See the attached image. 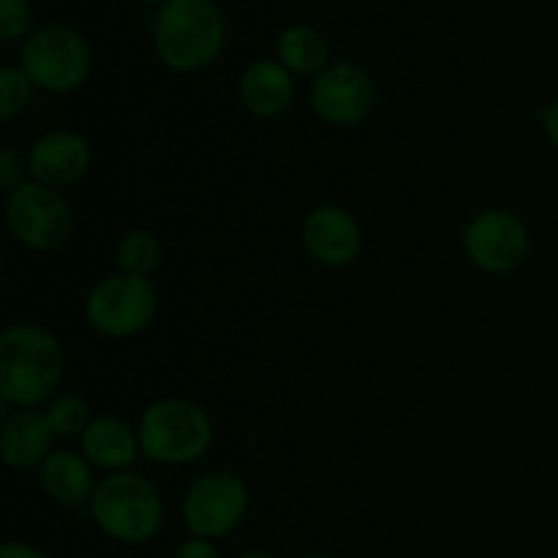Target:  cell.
I'll return each instance as SVG.
<instances>
[{
  "instance_id": "cell-23",
  "label": "cell",
  "mask_w": 558,
  "mask_h": 558,
  "mask_svg": "<svg viewBox=\"0 0 558 558\" xmlns=\"http://www.w3.org/2000/svg\"><path fill=\"white\" fill-rule=\"evenodd\" d=\"M172 558H221V554H218L213 539L189 537L178 545V550H174Z\"/></svg>"
},
{
  "instance_id": "cell-12",
  "label": "cell",
  "mask_w": 558,
  "mask_h": 558,
  "mask_svg": "<svg viewBox=\"0 0 558 558\" xmlns=\"http://www.w3.org/2000/svg\"><path fill=\"white\" fill-rule=\"evenodd\" d=\"M93 163L90 142L76 131H47L27 150V172L49 189H71L87 178Z\"/></svg>"
},
{
  "instance_id": "cell-17",
  "label": "cell",
  "mask_w": 558,
  "mask_h": 558,
  "mask_svg": "<svg viewBox=\"0 0 558 558\" xmlns=\"http://www.w3.org/2000/svg\"><path fill=\"white\" fill-rule=\"evenodd\" d=\"M330 47L327 38L311 25H292L278 38V63L287 65L292 74L319 76L327 69Z\"/></svg>"
},
{
  "instance_id": "cell-9",
  "label": "cell",
  "mask_w": 558,
  "mask_h": 558,
  "mask_svg": "<svg viewBox=\"0 0 558 558\" xmlns=\"http://www.w3.org/2000/svg\"><path fill=\"white\" fill-rule=\"evenodd\" d=\"M532 238L526 223L510 210L490 207L477 213L463 232V251L477 270L488 276H505L526 262Z\"/></svg>"
},
{
  "instance_id": "cell-1",
  "label": "cell",
  "mask_w": 558,
  "mask_h": 558,
  "mask_svg": "<svg viewBox=\"0 0 558 558\" xmlns=\"http://www.w3.org/2000/svg\"><path fill=\"white\" fill-rule=\"evenodd\" d=\"M65 379V352L41 325H9L0 332V401L38 409L58 396Z\"/></svg>"
},
{
  "instance_id": "cell-21",
  "label": "cell",
  "mask_w": 558,
  "mask_h": 558,
  "mask_svg": "<svg viewBox=\"0 0 558 558\" xmlns=\"http://www.w3.org/2000/svg\"><path fill=\"white\" fill-rule=\"evenodd\" d=\"M31 3L27 0H0V38L14 41L31 27Z\"/></svg>"
},
{
  "instance_id": "cell-10",
  "label": "cell",
  "mask_w": 558,
  "mask_h": 558,
  "mask_svg": "<svg viewBox=\"0 0 558 558\" xmlns=\"http://www.w3.org/2000/svg\"><path fill=\"white\" fill-rule=\"evenodd\" d=\"M376 85L360 65L330 63L311 85V107L322 123L332 129H354L376 109Z\"/></svg>"
},
{
  "instance_id": "cell-7",
  "label": "cell",
  "mask_w": 558,
  "mask_h": 558,
  "mask_svg": "<svg viewBox=\"0 0 558 558\" xmlns=\"http://www.w3.org/2000/svg\"><path fill=\"white\" fill-rule=\"evenodd\" d=\"M5 223L20 245L38 254H54L71 240L74 213L60 191L27 180L5 199Z\"/></svg>"
},
{
  "instance_id": "cell-4",
  "label": "cell",
  "mask_w": 558,
  "mask_h": 558,
  "mask_svg": "<svg viewBox=\"0 0 558 558\" xmlns=\"http://www.w3.org/2000/svg\"><path fill=\"white\" fill-rule=\"evenodd\" d=\"M142 456L158 466H189L207 456L213 447V420L191 398H158L142 412L140 425Z\"/></svg>"
},
{
  "instance_id": "cell-22",
  "label": "cell",
  "mask_w": 558,
  "mask_h": 558,
  "mask_svg": "<svg viewBox=\"0 0 558 558\" xmlns=\"http://www.w3.org/2000/svg\"><path fill=\"white\" fill-rule=\"evenodd\" d=\"M25 174H31L27 172V158H22L14 147H0V189L11 194L22 183H27Z\"/></svg>"
},
{
  "instance_id": "cell-16",
  "label": "cell",
  "mask_w": 558,
  "mask_h": 558,
  "mask_svg": "<svg viewBox=\"0 0 558 558\" xmlns=\"http://www.w3.org/2000/svg\"><path fill=\"white\" fill-rule=\"evenodd\" d=\"M38 485L49 499L65 507L85 505L96 490L93 466L82 452L74 450H54L38 469Z\"/></svg>"
},
{
  "instance_id": "cell-11",
  "label": "cell",
  "mask_w": 558,
  "mask_h": 558,
  "mask_svg": "<svg viewBox=\"0 0 558 558\" xmlns=\"http://www.w3.org/2000/svg\"><path fill=\"white\" fill-rule=\"evenodd\" d=\"M303 245L316 265L341 270L363 251V229L347 207L319 205L305 216Z\"/></svg>"
},
{
  "instance_id": "cell-6",
  "label": "cell",
  "mask_w": 558,
  "mask_h": 558,
  "mask_svg": "<svg viewBox=\"0 0 558 558\" xmlns=\"http://www.w3.org/2000/svg\"><path fill=\"white\" fill-rule=\"evenodd\" d=\"M158 311V294L150 278L129 276V272H114L101 278L90 289L85 300L87 325L104 338L140 336L142 330L153 325Z\"/></svg>"
},
{
  "instance_id": "cell-14",
  "label": "cell",
  "mask_w": 558,
  "mask_h": 558,
  "mask_svg": "<svg viewBox=\"0 0 558 558\" xmlns=\"http://www.w3.org/2000/svg\"><path fill=\"white\" fill-rule=\"evenodd\" d=\"M240 101L256 120H276L292 107L294 76L278 60H254L240 76Z\"/></svg>"
},
{
  "instance_id": "cell-19",
  "label": "cell",
  "mask_w": 558,
  "mask_h": 558,
  "mask_svg": "<svg viewBox=\"0 0 558 558\" xmlns=\"http://www.w3.org/2000/svg\"><path fill=\"white\" fill-rule=\"evenodd\" d=\"M47 420L52 425L54 436H82L87 425L93 423L90 407H87L85 398L74 396V392H63V396H54L47 407Z\"/></svg>"
},
{
  "instance_id": "cell-5",
  "label": "cell",
  "mask_w": 558,
  "mask_h": 558,
  "mask_svg": "<svg viewBox=\"0 0 558 558\" xmlns=\"http://www.w3.org/2000/svg\"><path fill=\"white\" fill-rule=\"evenodd\" d=\"M20 69L33 87L54 96L80 90L93 69V54L85 38L65 25H47L31 33L22 44Z\"/></svg>"
},
{
  "instance_id": "cell-2",
  "label": "cell",
  "mask_w": 558,
  "mask_h": 558,
  "mask_svg": "<svg viewBox=\"0 0 558 558\" xmlns=\"http://www.w3.org/2000/svg\"><path fill=\"white\" fill-rule=\"evenodd\" d=\"M227 22L213 0H167L153 20V44L167 69L191 74L221 54Z\"/></svg>"
},
{
  "instance_id": "cell-27",
  "label": "cell",
  "mask_w": 558,
  "mask_h": 558,
  "mask_svg": "<svg viewBox=\"0 0 558 558\" xmlns=\"http://www.w3.org/2000/svg\"><path fill=\"white\" fill-rule=\"evenodd\" d=\"M308 558H341V556H332V554H316V556H308Z\"/></svg>"
},
{
  "instance_id": "cell-13",
  "label": "cell",
  "mask_w": 558,
  "mask_h": 558,
  "mask_svg": "<svg viewBox=\"0 0 558 558\" xmlns=\"http://www.w3.org/2000/svg\"><path fill=\"white\" fill-rule=\"evenodd\" d=\"M54 430L47 414L38 409H20L3 420L0 430V456L3 463L14 472H31L41 469V463L52 456Z\"/></svg>"
},
{
  "instance_id": "cell-25",
  "label": "cell",
  "mask_w": 558,
  "mask_h": 558,
  "mask_svg": "<svg viewBox=\"0 0 558 558\" xmlns=\"http://www.w3.org/2000/svg\"><path fill=\"white\" fill-rule=\"evenodd\" d=\"M539 118H543L545 136H548L550 145H554L558 150V98H556V101H550L548 107L543 109V114H539Z\"/></svg>"
},
{
  "instance_id": "cell-8",
  "label": "cell",
  "mask_w": 558,
  "mask_h": 558,
  "mask_svg": "<svg viewBox=\"0 0 558 558\" xmlns=\"http://www.w3.org/2000/svg\"><path fill=\"white\" fill-rule=\"evenodd\" d=\"M251 496L243 480L232 472L202 474L183 499V523L191 537H229L248 515Z\"/></svg>"
},
{
  "instance_id": "cell-3",
  "label": "cell",
  "mask_w": 558,
  "mask_h": 558,
  "mask_svg": "<svg viewBox=\"0 0 558 558\" xmlns=\"http://www.w3.org/2000/svg\"><path fill=\"white\" fill-rule=\"evenodd\" d=\"M90 518L109 539L120 545H147L163 526V499L156 485L136 472H114L96 483Z\"/></svg>"
},
{
  "instance_id": "cell-28",
  "label": "cell",
  "mask_w": 558,
  "mask_h": 558,
  "mask_svg": "<svg viewBox=\"0 0 558 558\" xmlns=\"http://www.w3.org/2000/svg\"><path fill=\"white\" fill-rule=\"evenodd\" d=\"M145 3H161L163 5V3H167V0H145Z\"/></svg>"
},
{
  "instance_id": "cell-15",
  "label": "cell",
  "mask_w": 558,
  "mask_h": 558,
  "mask_svg": "<svg viewBox=\"0 0 558 558\" xmlns=\"http://www.w3.org/2000/svg\"><path fill=\"white\" fill-rule=\"evenodd\" d=\"M80 452L93 469H104L107 474L131 472L142 456L140 434L120 417H93L80 436Z\"/></svg>"
},
{
  "instance_id": "cell-24",
  "label": "cell",
  "mask_w": 558,
  "mask_h": 558,
  "mask_svg": "<svg viewBox=\"0 0 558 558\" xmlns=\"http://www.w3.org/2000/svg\"><path fill=\"white\" fill-rule=\"evenodd\" d=\"M0 558H49V554H44L41 548L27 543H5L0 548Z\"/></svg>"
},
{
  "instance_id": "cell-18",
  "label": "cell",
  "mask_w": 558,
  "mask_h": 558,
  "mask_svg": "<svg viewBox=\"0 0 558 558\" xmlns=\"http://www.w3.org/2000/svg\"><path fill=\"white\" fill-rule=\"evenodd\" d=\"M114 259H118L120 272L150 278L158 270V265H161L163 251L156 234L147 232V229H131V232L120 238Z\"/></svg>"
},
{
  "instance_id": "cell-20",
  "label": "cell",
  "mask_w": 558,
  "mask_h": 558,
  "mask_svg": "<svg viewBox=\"0 0 558 558\" xmlns=\"http://www.w3.org/2000/svg\"><path fill=\"white\" fill-rule=\"evenodd\" d=\"M33 82L16 65L0 69V120H14L31 104Z\"/></svg>"
},
{
  "instance_id": "cell-26",
  "label": "cell",
  "mask_w": 558,
  "mask_h": 558,
  "mask_svg": "<svg viewBox=\"0 0 558 558\" xmlns=\"http://www.w3.org/2000/svg\"><path fill=\"white\" fill-rule=\"evenodd\" d=\"M238 558H278V556L262 554V550H248V554H243V556H238Z\"/></svg>"
}]
</instances>
